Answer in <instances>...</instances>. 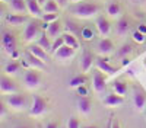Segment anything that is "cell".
<instances>
[{
  "label": "cell",
  "mask_w": 146,
  "mask_h": 128,
  "mask_svg": "<svg viewBox=\"0 0 146 128\" xmlns=\"http://www.w3.org/2000/svg\"><path fill=\"white\" fill-rule=\"evenodd\" d=\"M70 12L76 18H82V19H88L95 16L100 12V6L96 3H91V2H82V3H76L70 9Z\"/></svg>",
  "instance_id": "1"
},
{
  "label": "cell",
  "mask_w": 146,
  "mask_h": 128,
  "mask_svg": "<svg viewBox=\"0 0 146 128\" xmlns=\"http://www.w3.org/2000/svg\"><path fill=\"white\" fill-rule=\"evenodd\" d=\"M6 102L10 105L13 109H25L28 106V99L25 95H22V93H10V96H7Z\"/></svg>",
  "instance_id": "2"
},
{
  "label": "cell",
  "mask_w": 146,
  "mask_h": 128,
  "mask_svg": "<svg viewBox=\"0 0 146 128\" xmlns=\"http://www.w3.org/2000/svg\"><path fill=\"white\" fill-rule=\"evenodd\" d=\"M34 102H32V106L29 109V114L34 115V116H38V115H42L45 111H47V100L38 95H34L32 96Z\"/></svg>",
  "instance_id": "3"
},
{
  "label": "cell",
  "mask_w": 146,
  "mask_h": 128,
  "mask_svg": "<svg viewBox=\"0 0 146 128\" xmlns=\"http://www.w3.org/2000/svg\"><path fill=\"white\" fill-rule=\"evenodd\" d=\"M40 33V25L36 20H31L27 23L25 26V31H23V39H25L27 42H31L34 41L36 37H38Z\"/></svg>",
  "instance_id": "4"
},
{
  "label": "cell",
  "mask_w": 146,
  "mask_h": 128,
  "mask_svg": "<svg viewBox=\"0 0 146 128\" xmlns=\"http://www.w3.org/2000/svg\"><path fill=\"white\" fill-rule=\"evenodd\" d=\"M2 47H3V50L9 54H13L16 51V41H15L13 33H10L7 31L3 32V35H2Z\"/></svg>",
  "instance_id": "5"
},
{
  "label": "cell",
  "mask_w": 146,
  "mask_h": 128,
  "mask_svg": "<svg viewBox=\"0 0 146 128\" xmlns=\"http://www.w3.org/2000/svg\"><path fill=\"white\" fill-rule=\"evenodd\" d=\"M92 81H94V89L95 92H98V93H102L105 92V76L101 73V70H96V72L94 73L92 76Z\"/></svg>",
  "instance_id": "6"
},
{
  "label": "cell",
  "mask_w": 146,
  "mask_h": 128,
  "mask_svg": "<svg viewBox=\"0 0 146 128\" xmlns=\"http://www.w3.org/2000/svg\"><path fill=\"white\" fill-rule=\"evenodd\" d=\"M0 89H2V93H9V95L18 92V86L15 85V81L6 76H3L0 80Z\"/></svg>",
  "instance_id": "7"
},
{
  "label": "cell",
  "mask_w": 146,
  "mask_h": 128,
  "mask_svg": "<svg viewBox=\"0 0 146 128\" xmlns=\"http://www.w3.org/2000/svg\"><path fill=\"white\" fill-rule=\"evenodd\" d=\"M25 85L28 87H36L40 85V81H41V76L35 72V70H28V72L25 73Z\"/></svg>",
  "instance_id": "8"
},
{
  "label": "cell",
  "mask_w": 146,
  "mask_h": 128,
  "mask_svg": "<svg viewBox=\"0 0 146 128\" xmlns=\"http://www.w3.org/2000/svg\"><path fill=\"white\" fill-rule=\"evenodd\" d=\"M28 51L31 54H34L35 57H38L40 60H42L44 63L50 60V57H48V51H45L42 47H40L38 44H32L31 47H28Z\"/></svg>",
  "instance_id": "9"
},
{
  "label": "cell",
  "mask_w": 146,
  "mask_h": 128,
  "mask_svg": "<svg viewBox=\"0 0 146 128\" xmlns=\"http://www.w3.org/2000/svg\"><path fill=\"white\" fill-rule=\"evenodd\" d=\"M6 22L12 26H19V25H23V23L28 22V18L27 15H21V13H10L6 16Z\"/></svg>",
  "instance_id": "10"
},
{
  "label": "cell",
  "mask_w": 146,
  "mask_h": 128,
  "mask_svg": "<svg viewBox=\"0 0 146 128\" xmlns=\"http://www.w3.org/2000/svg\"><path fill=\"white\" fill-rule=\"evenodd\" d=\"M62 28H63V25H62V23H60V20L57 19V20H54V22L50 23V26H48V29L45 31V33H47L51 39H56V38L60 37V33H62Z\"/></svg>",
  "instance_id": "11"
},
{
  "label": "cell",
  "mask_w": 146,
  "mask_h": 128,
  "mask_svg": "<svg viewBox=\"0 0 146 128\" xmlns=\"http://www.w3.org/2000/svg\"><path fill=\"white\" fill-rule=\"evenodd\" d=\"M96 29H98V32L102 35V37H107V35L110 33V31H111V23L108 22L107 18L100 16L98 19H96Z\"/></svg>",
  "instance_id": "12"
},
{
  "label": "cell",
  "mask_w": 146,
  "mask_h": 128,
  "mask_svg": "<svg viewBox=\"0 0 146 128\" xmlns=\"http://www.w3.org/2000/svg\"><path fill=\"white\" fill-rule=\"evenodd\" d=\"M10 9L15 12V13H21L25 15L28 12V6H27V0H10L9 2Z\"/></svg>",
  "instance_id": "13"
},
{
  "label": "cell",
  "mask_w": 146,
  "mask_h": 128,
  "mask_svg": "<svg viewBox=\"0 0 146 128\" xmlns=\"http://www.w3.org/2000/svg\"><path fill=\"white\" fill-rule=\"evenodd\" d=\"M95 66H96L98 70H101V72H104V73H108V74H114V73L118 72V68L110 66L107 63V60H102V58H95Z\"/></svg>",
  "instance_id": "14"
},
{
  "label": "cell",
  "mask_w": 146,
  "mask_h": 128,
  "mask_svg": "<svg viewBox=\"0 0 146 128\" xmlns=\"http://www.w3.org/2000/svg\"><path fill=\"white\" fill-rule=\"evenodd\" d=\"M96 50H98V53H100V54L107 55V54H110V53H111V51L114 50V44H113V41H111V39L104 38V39H101V41L98 42V47H96Z\"/></svg>",
  "instance_id": "15"
},
{
  "label": "cell",
  "mask_w": 146,
  "mask_h": 128,
  "mask_svg": "<svg viewBox=\"0 0 146 128\" xmlns=\"http://www.w3.org/2000/svg\"><path fill=\"white\" fill-rule=\"evenodd\" d=\"M73 54H75V48H72V47L64 44L63 47H60V48L54 53V57L60 58V60H67V58L73 57Z\"/></svg>",
  "instance_id": "16"
},
{
  "label": "cell",
  "mask_w": 146,
  "mask_h": 128,
  "mask_svg": "<svg viewBox=\"0 0 146 128\" xmlns=\"http://www.w3.org/2000/svg\"><path fill=\"white\" fill-rule=\"evenodd\" d=\"M27 6H28V13L32 15L34 18H41V5L38 3V0H27Z\"/></svg>",
  "instance_id": "17"
},
{
  "label": "cell",
  "mask_w": 146,
  "mask_h": 128,
  "mask_svg": "<svg viewBox=\"0 0 146 128\" xmlns=\"http://www.w3.org/2000/svg\"><path fill=\"white\" fill-rule=\"evenodd\" d=\"M123 102H124V98L121 95H118V93H115V95L114 93H110V95H107L104 98V103L108 105V106H118Z\"/></svg>",
  "instance_id": "18"
},
{
  "label": "cell",
  "mask_w": 146,
  "mask_h": 128,
  "mask_svg": "<svg viewBox=\"0 0 146 128\" xmlns=\"http://www.w3.org/2000/svg\"><path fill=\"white\" fill-rule=\"evenodd\" d=\"M78 108L83 115H88L92 111V102L88 96H80L79 102H78Z\"/></svg>",
  "instance_id": "19"
},
{
  "label": "cell",
  "mask_w": 146,
  "mask_h": 128,
  "mask_svg": "<svg viewBox=\"0 0 146 128\" xmlns=\"http://www.w3.org/2000/svg\"><path fill=\"white\" fill-rule=\"evenodd\" d=\"M133 102H135L136 109L142 111V109L145 108V105H146V95H145V92H142V90H136V92H135V95H133Z\"/></svg>",
  "instance_id": "20"
},
{
  "label": "cell",
  "mask_w": 146,
  "mask_h": 128,
  "mask_svg": "<svg viewBox=\"0 0 146 128\" xmlns=\"http://www.w3.org/2000/svg\"><path fill=\"white\" fill-rule=\"evenodd\" d=\"M36 44H38L40 47H42V48L48 53H51V48H53V44H51V38L48 37L47 33H42L41 37L36 39Z\"/></svg>",
  "instance_id": "21"
},
{
  "label": "cell",
  "mask_w": 146,
  "mask_h": 128,
  "mask_svg": "<svg viewBox=\"0 0 146 128\" xmlns=\"http://www.w3.org/2000/svg\"><path fill=\"white\" fill-rule=\"evenodd\" d=\"M94 61H95V58H94L92 53H85V54L82 55V72H83V73L88 72Z\"/></svg>",
  "instance_id": "22"
},
{
  "label": "cell",
  "mask_w": 146,
  "mask_h": 128,
  "mask_svg": "<svg viewBox=\"0 0 146 128\" xmlns=\"http://www.w3.org/2000/svg\"><path fill=\"white\" fill-rule=\"evenodd\" d=\"M60 6L57 5L56 0H47L45 5L42 6V12L44 13H58Z\"/></svg>",
  "instance_id": "23"
},
{
  "label": "cell",
  "mask_w": 146,
  "mask_h": 128,
  "mask_svg": "<svg viewBox=\"0 0 146 128\" xmlns=\"http://www.w3.org/2000/svg\"><path fill=\"white\" fill-rule=\"evenodd\" d=\"M107 13H108V16H111V18L120 16V13H121V6H120V3L111 2V3L107 6Z\"/></svg>",
  "instance_id": "24"
},
{
  "label": "cell",
  "mask_w": 146,
  "mask_h": 128,
  "mask_svg": "<svg viewBox=\"0 0 146 128\" xmlns=\"http://www.w3.org/2000/svg\"><path fill=\"white\" fill-rule=\"evenodd\" d=\"M27 61H28V64H31L32 67H36V68H45L44 61L40 60L38 57H35L34 54H31L29 51H28V54H27Z\"/></svg>",
  "instance_id": "25"
},
{
  "label": "cell",
  "mask_w": 146,
  "mask_h": 128,
  "mask_svg": "<svg viewBox=\"0 0 146 128\" xmlns=\"http://www.w3.org/2000/svg\"><path fill=\"white\" fill-rule=\"evenodd\" d=\"M113 89H114L115 93H118V95H121V96H124L127 93V85L123 80H115L113 83Z\"/></svg>",
  "instance_id": "26"
},
{
  "label": "cell",
  "mask_w": 146,
  "mask_h": 128,
  "mask_svg": "<svg viewBox=\"0 0 146 128\" xmlns=\"http://www.w3.org/2000/svg\"><path fill=\"white\" fill-rule=\"evenodd\" d=\"M63 38H64V44L66 45H69V47H72V48H79V42H78V39H76V35H73V33H70V32H66L64 35H63Z\"/></svg>",
  "instance_id": "27"
},
{
  "label": "cell",
  "mask_w": 146,
  "mask_h": 128,
  "mask_svg": "<svg viewBox=\"0 0 146 128\" xmlns=\"http://www.w3.org/2000/svg\"><path fill=\"white\" fill-rule=\"evenodd\" d=\"M85 83H86V77H85L83 74H79V76H75V77L69 81V86L78 89L79 86H83Z\"/></svg>",
  "instance_id": "28"
},
{
  "label": "cell",
  "mask_w": 146,
  "mask_h": 128,
  "mask_svg": "<svg viewBox=\"0 0 146 128\" xmlns=\"http://www.w3.org/2000/svg\"><path fill=\"white\" fill-rule=\"evenodd\" d=\"M129 28H130L129 20H127V19H120L118 23H117V33H120V35H126V33L129 32Z\"/></svg>",
  "instance_id": "29"
},
{
  "label": "cell",
  "mask_w": 146,
  "mask_h": 128,
  "mask_svg": "<svg viewBox=\"0 0 146 128\" xmlns=\"http://www.w3.org/2000/svg\"><path fill=\"white\" fill-rule=\"evenodd\" d=\"M19 63H16V61H10L9 64H6V67H5V72L7 73V74H13V73H16L18 70H19Z\"/></svg>",
  "instance_id": "30"
},
{
  "label": "cell",
  "mask_w": 146,
  "mask_h": 128,
  "mask_svg": "<svg viewBox=\"0 0 146 128\" xmlns=\"http://www.w3.org/2000/svg\"><path fill=\"white\" fill-rule=\"evenodd\" d=\"M66 31L70 32V33H73V35H78V33L82 32V31H79V28L76 26V23L72 22V20H67V22H66Z\"/></svg>",
  "instance_id": "31"
},
{
  "label": "cell",
  "mask_w": 146,
  "mask_h": 128,
  "mask_svg": "<svg viewBox=\"0 0 146 128\" xmlns=\"http://www.w3.org/2000/svg\"><path fill=\"white\" fill-rule=\"evenodd\" d=\"M41 19H42V22L51 23V22H54V20L58 19V13H44V15L41 16Z\"/></svg>",
  "instance_id": "32"
},
{
  "label": "cell",
  "mask_w": 146,
  "mask_h": 128,
  "mask_svg": "<svg viewBox=\"0 0 146 128\" xmlns=\"http://www.w3.org/2000/svg\"><path fill=\"white\" fill-rule=\"evenodd\" d=\"M64 45V38L63 37H58V38H56L54 39V42H53V48H51V53H56L60 47H63Z\"/></svg>",
  "instance_id": "33"
},
{
  "label": "cell",
  "mask_w": 146,
  "mask_h": 128,
  "mask_svg": "<svg viewBox=\"0 0 146 128\" xmlns=\"http://www.w3.org/2000/svg\"><path fill=\"white\" fill-rule=\"evenodd\" d=\"M130 53H131V45H130V44H124V45L118 50V55H120V57H126V55H129Z\"/></svg>",
  "instance_id": "34"
},
{
  "label": "cell",
  "mask_w": 146,
  "mask_h": 128,
  "mask_svg": "<svg viewBox=\"0 0 146 128\" xmlns=\"http://www.w3.org/2000/svg\"><path fill=\"white\" fill-rule=\"evenodd\" d=\"M67 128H80V122L76 116H72V118L67 121Z\"/></svg>",
  "instance_id": "35"
},
{
  "label": "cell",
  "mask_w": 146,
  "mask_h": 128,
  "mask_svg": "<svg viewBox=\"0 0 146 128\" xmlns=\"http://www.w3.org/2000/svg\"><path fill=\"white\" fill-rule=\"evenodd\" d=\"M80 35H82L85 39H92V38H94V32H92V29H89V28H83L82 32H80Z\"/></svg>",
  "instance_id": "36"
},
{
  "label": "cell",
  "mask_w": 146,
  "mask_h": 128,
  "mask_svg": "<svg viewBox=\"0 0 146 128\" xmlns=\"http://www.w3.org/2000/svg\"><path fill=\"white\" fill-rule=\"evenodd\" d=\"M133 39L137 41V42H143L145 41V33H142L139 29L136 32H133Z\"/></svg>",
  "instance_id": "37"
},
{
  "label": "cell",
  "mask_w": 146,
  "mask_h": 128,
  "mask_svg": "<svg viewBox=\"0 0 146 128\" xmlns=\"http://www.w3.org/2000/svg\"><path fill=\"white\" fill-rule=\"evenodd\" d=\"M78 95L79 96H86L88 95V90H86V87H85V85L78 87Z\"/></svg>",
  "instance_id": "38"
},
{
  "label": "cell",
  "mask_w": 146,
  "mask_h": 128,
  "mask_svg": "<svg viewBox=\"0 0 146 128\" xmlns=\"http://www.w3.org/2000/svg\"><path fill=\"white\" fill-rule=\"evenodd\" d=\"M56 2H57V5H58L60 7H66L70 0H56Z\"/></svg>",
  "instance_id": "39"
},
{
  "label": "cell",
  "mask_w": 146,
  "mask_h": 128,
  "mask_svg": "<svg viewBox=\"0 0 146 128\" xmlns=\"http://www.w3.org/2000/svg\"><path fill=\"white\" fill-rule=\"evenodd\" d=\"M45 128H58V124L57 122H48Z\"/></svg>",
  "instance_id": "40"
},
{
  "label": "cell",
  "mask_w": 146,
  "mask_h": 128,
  "mask_svg": "<svg viewBox=\"0 0 146 128\" xmlns=\"http://www.w3.org/2000/svg\"><path fill=\"white\" fill-rule=\"evenodd\" d=\"M5 115H6V108H5V105H2V108H0V116L5 118Z\"/></svg>",
  "instance_id": "41"
},
{
  "label": "cell",
  "mask_w": 146,
  "mask_h": 128,
  "mask_svg": "<svg viewBox=\"0 0 146 128\" xmlns=\"http://www.w3.org/2000/svg\"><path fill=\"white\" fill-rule=\"evenodd\" d=\"M113 119H114V118H113V115H111V116H110V121H108V124H107L105 128H113Z\"/></svg>",
  "instance_id": "42"
},
{
  "label": "cell",
  "mask_w": 146,
  "mask_h": 128,
  "mask_svg": "<svg viewBox=\"0 0 146 128\" xmlns=\"http://www.w3.org/2000/svg\"><path fill=\"white\" fill-rule=\"evenodd\" d=\"M129 63H130V60H129V58H127V57H124V58H123V61H121V64H123L124 67H126V66H127Z\"/></svg>",
  "instance_id": "43"
},
{
  "label": "cell",
  "mask_w": 146,
  "mask_h": 128,
  "mask_svg": "<svg viewBox=\"0 0 146 128\" xmlns=\"http://www.w3.org/2000/svg\"><path fill=\"white\" fill-rule=\"evenodd\" d=\"M113 128H121V127H120V124H118V121H117V119H113Z\"/></svg>",
  "instance_id": "44"
},
{
  "label": "cell",
  "mask_w": 146,
  "mask_h": 128,
  "mask_svg": "<svg viewBox=\"0 0 146 128\" xmlns=\"http://www.w3.org/2000/svg\"><path fill=\"white\" fill-rule=\"evenodd\" d=\"M139 31H140L142 33H146V26H145V25H140V26H139Z\"/></svg>",
  "instance_id": "45"
},
{
  "label": "cell",
  "mask_w": 146,
  "mask_h": 128,
  "mask_svg": "<svg viewBox=\"0 0 146 128\" xmlns=\"http://www.w3.org/2000/svg\"><path fill=\"white\" fill-rule=\"evenodd\" d=\"M129 2H131V3H142V2H145V0H129Z\"/></svg>",
  "instance_id": "46"
},
{
  "label": "cell",
  "mask_w": 146,
  "mask_h": 128,
  "mask_svg": "<svg viewBox=\"0 0 146 128\" xmlns=\"http://www.w3.org/2000/svg\"><path fill=\"white\" fill-rule=\"evenodd\" d=\"M82 128H98V127H96V125H85Z\"/></svg>",
  "instance_id": "47"
},
{
  "label": "cell",
  "mask_w": 146,
  "mask_h": 128,
  "mask_svg": "<svg viewBox=\"0 0 146 128\" xmlns=\"http://www.w3.org/2000/svg\"><path fill=\"white\" fill-rule=\"evenodd\" d=\"M45 2H47V0H38V3H40L41 6H44V5H45Z\"/></svg>",
  "instance_id": "48"
},
{
  "label": "cell",
  "mask_w": 146,
  "mask_h": 128,
  "mask_svg": "<svg viewBox=\"0 0 146 128\" xmlns=\"http://www.w3.org/2000/svg\"><path fill=\"white\" fill-rule=\"evenodd\" d=\"M70 2H73V3H79V2H82V0H70Z\"/></svg>",
  "instance_id": "49"
},
{
  "label": "cell",
  "mask_w": 146,
  "mask_h": 128,
  "mask_svg": "<svg viewBox=\"0 0 146 128\" xmlns=\"http://www.w3.org/2000/svg\"><path fill=\"white\" fill-rule=\"evenodd\" d=\"M2 2H3V3H6V2H10V0H2Z\"/></svg>",
  "instance_id": "50"
},
{
  "label": "cell",
  "mask_w": 146,
  "mask_h": 128,
  "mask_svg": "<svg viewBox=\"0 0 146 128\" xmlns=\"http://www.w3.org/2000/svg\"><path fill=\"white\" fill-rule=\"evenodd\" d=\"M18 128H28V127H18Z\"/></svg>",
  "instance_id": "51"
},
{
  "label": "cell",
  "mask_w": 146,
  "mask_h": 128,
  "mask_svg": "<svg viewBox=\"0 0 146 128\" xmlns=\"http://www.w3.org/2000/svg\"><path fill=\"white\" fill-rule=\"evenodd\" d=\"M66 128H67V127H66Z\"/></svg>",
  "instance_id": "52"
}]
</instances>
